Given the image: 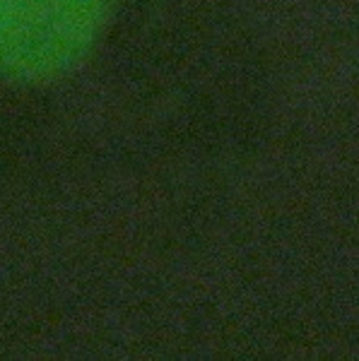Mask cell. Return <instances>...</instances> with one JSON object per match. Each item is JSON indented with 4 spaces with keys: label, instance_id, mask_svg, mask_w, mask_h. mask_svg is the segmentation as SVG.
Here are the masks:
<instances>
[{
    "label": "cell",
    "instance_id": "obj_1",
    "mask_svg": "<svg viewBox=\"0 0 359 361\" xmlns=\"http://www.w3.org/2000/svg\"><path fill=\"white\" fill-rule=\"evenodd\" d=\"M111 0H0V78L51 82L95 46Z\"/></svg>",
    "mask_w": 359,
    "mask_h": 361
}]
</instances>
